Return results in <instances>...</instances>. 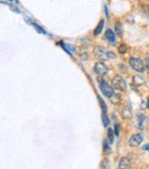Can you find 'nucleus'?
Segmentation results:
<instances>
[{
    "label": "nucleus",
    "mask_w": 149,
    "mask_h": 169,
    "mask_svg": "<svg viewBox=\"0 0 149 169\" xmlns=\"http://www.w3.org/2000/svg\"><path fill=\"white\" fill-rule=\"evenodd\" d=\"M93 54L95 55L96 58L102 60V61H105V60L115 57V54L112 52L107 51L103 47H96L93 51Z\"/></svg>",
    "instance_id": "f257e3e1"
},
{
    "label": "nucleus",
    "mask_w": 149,
    "mask_h": 169,
    "mask_svg": "<svg viewBox=\"0 0 149 169\" xmlns=\"http://www.w3.org/2000/svg\"><path fill=\"white\" fill-rule=\"evenodd\" d=\"M111 84H112V86L115 89H118L120 91H125L126 87H127L126 82L121 75H115L112 80H111Z\"/></svg>",
    "instance_id": "f03ea898"
},
{
    "label": "nucleus",
    "mask_w": 149,
    "mask_h": 169,
    "mask_svg": "<svg viewBox=\"0 0 149 169\" xmlns=\"http://www.w3.org/2000/svg\"><path fill=\"white\" fill-rule=\"evenodd\" d=\"M129 63H130L131 67L135 71H136L138 73H143L145 71V64L140 59H138V58H131L130 61H129Z\"/></svg>",
    "instance_id": "7ed1b4c3"
},
{
    "label": "nucleus",
    "mask_w": 149,
    "mask_h": 169,
    "mask_svg": "<svg viewBox=\"0 0 149 169\" xmlns=\"http://www.w3.org/2000/svg\"><path fill=\"white\" fill-rule=\"evenodd\" d=\"M100 87L102 94L109 98L114 94V90H113L112 87L110 86L106 81H101L100 84Z\"/></svg>",
    "instance_id": "20e7f679"
},
{
    "label": "nucleus",
    "mask_w": 149,
    "mask_h": 169,
    "mask_svg": "<svg viewBox=\"0 0 149 169\" xmlns=\"http://www.w3.org/2000/svg\"><path fill=\"white\" fill-rule=\"evenodd\" d=\"M94 71H95V73L98 74L99 76H104L108 73V67L106 66L105 64L100 61V62L95 64Z\"/></svg>",
    "instance_id": "39448f33"
},
{
    "label": "nucleus",
    "mask_w": 149,
    "mask_h": 169,
    "mask_svg": "<svg viewBox=\"0 0 149 169\" xmlns=\"http://www.w3.org/2000/svg\"><path fill=\"white\" fill-rule=\"evenodd\" d=\"M142 142H143L142 134L137 133V134H135L131 137V139L129 140V145L131 147H137L142 143Z\"/></svg>",
    "instance_id": "423d86ee"
},
{
    "label": "nucleus",
    "mask_w": 149,
    "mask_h": 169,
    "mask_svg": "<svg viewBox=\"0 0 149 169\" xmlns=\"http://www.w3.org/2000/svg\"><path fill=\"white\" fill-rule=\"evenodd\" d=\"M119 169H131V162L128 158L122 157L119 162Z\"/></svg>",
    "instance_id": "0eeeda50"
},
{
    "label": "nucleus",
    "mask_w": 149,
    "mask_h": 169,
    "mask_svg": "<svg viewBox=\"0 0 149 169\" xmlns=\"http://www.w3.org/2000/svg\"><path fill=\"white\" fill-rule=\"evenodd\" d=\"M121 115H122V117L123 119H126V120L131 119L132 116H133L132 111H131V110L129 109L128 107H124L123 109L121 110Z\"/></svg>",
    "instance_id": "6e6552de"
},
{
    "label": "nucleus",
    "mask_w": 149,
    "mask_h": 169,
    "mask_svg": "<svg viewBox=\"0 0 149 169\" xmlns=\"http://www.w3.org/2000/svg\"><path fill=\"white\" fill-rule=\"evenodd\" d=\"M115 32L117 33V35L120 37V38H122L123 36V29H122V24L121 21H117L115 23Z\"/></svg>",
    "instance_id": "1a4fd4ad"
},
{
    "label": "nucleus",
    "mask_w": 149,
    "mask_h": 169,
    "mask_svg": "<svg viewBox=\"0 0 149 169\" xmlns=\"http://www.w3.org/2000/svg\"><path fill=\"white\" fill-rule=\"evenodd\" d=\"M145 83V79L142 77V76L140 75H135L133 76V84H135V86H142Z\"/></svg>",
    "instance_id": "9d476101"
},
{
    "label": "nucleus",
    "mask_w": 149,
    "mask_h": 169,
    "mask_svg": "<svg viewBox=\"0 0 149 169\" xmlns=\"http://www.w3.org/2000/svg\"><path fill=\"white\" fill-rule=\"evenodd\" d=\"M110 101L112 103V104L118 105L119 103H121V101H122L121 95H120V94H117V93H114L112 96L110 97Z\"/></svg>",
    "instance_id": "9b49d317"
},
{
    "label": "nucleus",
    "mask_w": 149,
    "mask_h": 169,
    "mask_svg": "<svg viewBox=\"0 0 149 169\" xmlns=\"http://www.w3.org/2000/svg\"><path fill=\"white\" fill-rule=\"evenodd\" d=\"M106 38L110 42H111V43L115 42V34L112 30L110 29L106 30Z\"/></svg>",
    "instance_id": "f8f14e48"
},
{
    "label": "nucleus",
    "mask_w": 149,
    "mask_h": 169,
    "mask_svg": "<svg viewBox=\"0 0 149 169\" xmlns=\"http://www.w3.org/2000/svg\"><path fill=\"white\" fill-rule=\"evenodd\" d=\"M103 27H104V20H100V23L98 24V26H97V28L95 29L94 30V34L97 36V35H99L101 32H102V29H103Z\"/></svg>",
    "instance_id": "ddd939ff"
},
{
    "label": "nucleus",
    "mask_w": 149,
    "mask_h": 169,
    "mask_svg": "<svg viewBox=\"0 0 149 169\" xmlns=\"http://www.w3.org/2000/svg\"><path fill=\"white\" fill-rule=\"evenodd\" d=\"M107 135H108V139H109V142L110 143H113V141H114V136H115V133L113 132L112 129L109 128L108 129V132H107Z\"/></svg>",
    "instance_id": "4468645a"
},
{
    "label": "nucleus",
    "mask_w": 149,
    "mask_h": 169,
    "mask_svg": "<svg viewBox=\"0 0 149 169\" xmlns=\"http://www.w3.org/2000/svg\"><path fill=\"white\" fill-rule=\"evenodd\" d=\"M98 99H99V102L100 104V107H101L102 113H106L107 112V105H106V103L104 102V100L100 96H98Z\"/></svg>",
    "instance_id": "2eb2a0df"
},
{
    "label": "nucleus",
    "mask_w": 149,
    "mask_h": 169,
    "mask_svg": "<svg viewBox=\"0 0 149 169\" xmlns=\"http://www.w3.org/2000/svg\"><path fill=\"white\" fill-rule=\"evenodd\" d=\"M138 126H139V128L142 130L143 129V124H144V121H145V116L144 115H142V114H138Z\"/></svg>",
    "instance_id": "dca6fc26"
},
{
    "label": "nucleus",
    "mask_w": 149,
    "mask_h": 169,
    "mask_svg": "<svg viewBox=\"0 0 149 169\" xmlns=\"http://www.w3.org/2000/svg\"><path fill=\"white\" fill-rule=\"evenodd\" d=\"M103 150L106 153H110V144L107 142V140H104L103 141Z\"/></svg>",
    "instance_id": "f3484780"
},
{
    "label": "nucleus",
    "mask_w": 149,
    "mask_h": 169,
    "mask_svg": "<svg viewBox=\"0 0 149 169\" xmlns=\"http://www.w3.org/2000/svg\"><path fill=\"white\" fill-rule=\"evenodd\" d=\"M101 118H102V121H103L104 127H108V125H109V123H110V120H109V119H108V117H107L106 113H102Z\"/></svg>",
    "instance_id": "a211bd4d"
},
{
    "label": "nucleus",
    "mask_w": 149,
    "mask_h": 169,
    "mask_svg": "<svg viewBox=\"0 0 149 169\" xmlns=\"http://www.w3.org/2000/svg\"><path fill=\"white\" fill-rule=\"evenodd\" d=\"M119 52L121 53V54H123V53L126 52V51H127V47H126V45L125 44H121L120 46H119Z\"/></svg>",
    "instance_id": "6ab92c4d"
},
{
    "label": "nucleus",
    "mask_w": 149,
    "mask_h": 169,
    "mask_svg": "<svg viewBox=\"0 0 149 169\" xmlns=\"http://www.w3.org/2000/svg\"><path fill=\"white\" fill-rule=\"evenodd\" d=\"M119 132H120V129H119V125L118 124H115L114 125V133L115 135L118 137L119 136Z\"/></svg>",
    "instance_id": "aec40b11"
},
{
    "label": "nucleus",
    "mask_w": 149,
    "mask_h": 169,
    "mask_svg": "<svg viewBox=\"0 0 149 169\" xmlns=\"http://www.w3.org/2000/svg\"><path fill=\"white\" fill-rule=\"evenodd\" d=\"M145 66H146V68L149 70V54L147 55V57H146V59H145Z\"/></svg>",
    "instance_id": "412c9836"
},
{
    "label": "nucleus",
    "mask_w": 149,
    "mask_h": 169,
    "mask_svg": "<svg viewBox=\"0 0 149 169\" xmlns=\"http://www.w3.org/2000/svg\"><path fill=\"white\" fill-rule=\"evenodd\" d=\"M34 27H35V28H36L37 29H38V30H40V32H42L43 34H45V32H44V30H43L42 29H41V28H40V27H39L38 25H36V24H34Z\"/></svg>",
    "instance_id": "4be33fe9"
},
{
    "label": "nucleus",
    "mask_w": 149,
    "mask_h": 169,
    "mask_svg": "<svg viewBox=\"0 0 149 169\" xmlns=\"http://www.w3.org/2000/svg\"><path fill=\"white\" fill-rule=\"evenodd\" d=\"M144 148V150H146V151H149V143H147V144H145V146L143 147Z\"/></svg>",
    "instance_id": "5701e85b"
},
{
    "label": "nucleus",
    "mask_w": 149,
    "mask_h": 169,
    "mask_svg": "<svg viewBox=\"0 0 149 169\" xmlns=\"http://www.w3.org/2000/svg\"><path fill=\"white\" fill-rule=\"evenodd\" d=\"M147 106H148V109H149V97H148V102H147Z\"/></svg>",
    "instance_id": "b1692460"
},
{
    "label": "nucleus",
    "mask_w": 149,
    "mask_h": 169,
    "mask_svg": "<svg viewBox=\"0 0 149 169\" xmlns=\"http://www.w3.org/2000/svg\"><path fill=\"white\" fill-rule=\"evenodd\" d=\"M9 1H12V0H9Z\"/></svg>",
    "instance_id": "393cba45"
}]
</instances>
